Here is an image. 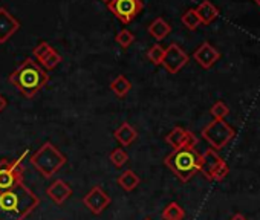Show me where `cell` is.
Returning a JSON list of instances; mask_svg holds the SVG:
<instances>
[{"label": "cell", "mask_w": 260, "mask_h": 220, "mask_svg": "<svg viewBox=\"0 0 260 220\" xmlns=\"http://www.w3.org/2000/svg\"><path fill=\"white\" fill-rule=\"evenodd\" d=\"M40 205V197L22 180L10 190H0V220H26Z\"/></svg>", "instance_id": "6da1fadb"}, {"label": "cell", "mask_w": 260, "mask_h": 220, "mask_svg": "<svg viewBox=\"0 0 260 220\" xmlns=\"http://www.w3.org/2000/svg\"><path fill=\"white\" fill-rule=\"evenodd\" d=\"M8 81L26 98H34L49 81L48 72L32 58H26L8 77Z\"/></svg>", "instance_id": "7a4b0ae2"}, {"label": "cell", "mask_w": 260, "mask_h": 220, "mask_svg": "<svg viewBox=\"0 0 260 220\" xmlns=\"http://www.w3.org/2000/svg\"><path fill=\"white\" fill-rule=\"evenodd\" d=\"M164 164L170 168V171L182 182H188L196 173L201 171L202 155L191 147H181L173 150L166 156Z\"/></svg>", "instance_id": "3957f363"}, {"label": "cell", "mask_w": 260, "mask_h": 220, "mask_svg": "<svg viewBox=\"0 0 260 220\" xmlns=\"http://www.w3.org/2000/svg\"><path fill=\"white\" fill-rule=\"evenodd\" d=\"M68 158L51 142H45L31 158V165L46 179H51L64 164Z\"/></svg>", "instance_id": "277c9868"}, {"label": "cell", "mask_w": 260, "mask_h": 220, "mask_svg": "<svg viewBox=\"0 0 260 220\" xmlns=\"http://www.w3.org/2000/svg\"><path fill=\"white\" fill-rule=\"evenodd\" d=\"M234 129L225 123V120H214L202 129V138L211 145L213 150H222L234 138Z\"/></svg>", "instance_id": "5b68a950"}, {"label": "cell", "mask_w": 260, "mask_h": 220, "mask_svg": "<svg viewBox=\"0 0 260 220\" xmlns=\"http://www.w3.org/2000/svg\"><path fill=\"white\" fill-rule=\"evenodd\" d=\"M106 5L107 10L124 25H128L144 10L143 0H110Z\"/></svg>", "instance_id": "8992f818"}, {"label": "cell", "mask_w": 260, "mask_h": 220, "mask_svg": "<svg viewBox=\"0 0 260 220\" xmlns=\"http://www.w3.org/2000/svg\"><path fill=\"white\" fill-rule=\"evenodd\" d=\"M23 156L16 159V161H2L0 162V190H10L23 180V171H25L22 167Z\"/></svg>", "instance_id": "52a82bcc"}, {"label": "cell", "mask_w": 260, "mask_h": 220, "mask_svg": "<svg viewBox=\"0 0 260 220\" xmlns=\"http://www.w3.org/2000/svg\"><path fill=\"white\" fill-rule=\"evenodd\" d=\"M187 63H188V55L178 43H172L166 49L162 66L166 67L169 74H178Z\"/></svg>", "instance_id": "ba28073f"}, {"label": "cell", "mask_w": 260, "mask_h": 220, "mask_svg": "<svg viewBox=\"0 0 260 220\" xmlns=\"http://www.w3.org/2000/svg\"><path fill=\"white\" fill-rule=\"evenodd\" d=\"M83 203L92 214L100 215L110 205V196L101 187L96 185L83 197Z\"/></svg>", "instance_id": "9c48e42d"}, {"label": "cell", "mask_w": 260, "mask_h": 220, "mask_svg": "<svg viewBox=\"0 0 260 220\" xmlns=\"http://www.w3.org/2000/svg\"><path fill=\"white\" fill-rule=\"evenodd\" d=\"M166 142L173 149H181V147H191V149H196L198 145V136L190 132V130H185L182 127H175L167 136H166Z\"/></svg>", "instance_id": "30bf717a"}, {"label": "cell", "mask_w": 260, "mask_h": 220, "mask_svg": "<svg viewBox=\"0 0 260 220\" xmlns=\"http://www.w3.org/2000/svg\"><path fill=\"white\" fill-rule=\"evenodd\" d=\"M20 29V22L5 8H0V43H7Z\"/></svg>", "instance_id": "8fae6325"}, {"label": "cell", "mask_w": 260, "mask_h": 220, "mask_svg": "<svg viewBox=\"0 0 260 220\" xmlns=\"http://www.w3.org/2000/svg\"><path fill=\"white\" fill-rule=\"evenodd\" d=\"M193 58L198 61V64H199L201 67L210 69V67H213V66L219 61L220 52H219L213 45H210L208 42H204V43L194 51Z\"/></svg>", "instance_id": "7c38bea8"}, {"label": "cell", "mask_w": 260, "mask_h": 220, "mask_svg": "<svg viewBox=\"0 0 260 220\" xmlns=\"http://www.w3.org/2000/svg\"><path fill=\"white\" fill-rule=\"evenodd\" d=\"M46 194L49 196V199L57 203V205H63L72 194V188L68 182H64L63 179H55L48 188H46Z\"/></svg>", "instance_id": "4fadbf2b"}, {"label": "cell", "mask_w": 260, "mask_h": 220, "mask_svg": "<svg viewBox=\"0 0 260 220\" xmlns=\"http://www.w3.org/2000/svg\"><path fill=\"white\" fill-rule=\"evenodd\" d=\"M222 161H223V159L217 155L216 150L208 149V150L202 155L201 173H202L208 180H213V174H214V171L217 170V167L222 164Z\"/></svg>", "instance_id": "5bb4252c"}, {"label": "cell", "mask_w": 260, "mask_h": 220, "mask_svg": "<svg viewBox=\"0 0 260 220\" xmlns=\"http://www.w3.org/2000/svg\"><path fill=\"white\" fill-rule=\"evenodd\" d=\"M113 138H115L122 147H128L134 141H137L138 132H137V129H134L128 123H122V124L113 132Z\"/></svg>", "instance_id": "9a60e30c"}, {"label": "cell", "mask_w": 260, "mask_h": 220, "mask_svg": "<svg viewBox=\"0 0 260 220\" xmlns=\"http://www.w3.org/2000/svg\"><path fill=\"white\" fill-rule=\"evenodd\" d=\"M194 11L201 20V25H210L219 16V10L211 2H208V0H204L202 4H199Z\"/></svg>", "instance_id": "2e32d148"}, {"label": "cell", "mask_w": 260, "mask_h": 220, "mask_svg": "<svg viewBox=\"0 0 260 220\" xmlns=\"http://www.w3.org/2000/svg\"><path fill=\"white\" fill-rule=\"evenodd\" d=\"M147 31H149V34H150L155 40L161 42V40H164V39L172 32V26H170V23L166 22L162 17H156V19L149 25Z\"/></svg>", "instance_id": "e0dca14e"}, {"label": "cell", "mask_w": 260, "mask_h": 220, "mask_svg": "<svg viewBox=\"0 0 260 220\" xmlns=\"http://www.w3.org/2000/svg\"><path fill=\"white\" fill-rule=\"evenodd\" d=\"M116 184L127 193L134 191L140 184H141V179L140 176L134 171V170H125L124 173H121L116 179Z\"/></svg>", "instance_id": "ac0fdd59"}, {"label": "cell", "mask_w": 260, "mask_h": 220, "mask_svg": "<svg viewBox=\"0 0 260 220\" xmlns=\"http://www.w3.org/2000/svg\"><path fill=\"white\" fill-rule=\"evenodd\" d=\"M110 90H112L118 98H124L130 90H132V83H130L124 75H118L115 80H112V83H110Z\"/></svg>", "instance_id": "d6986e66"}, {"label": "cell", "mask_w": 260, "mask_h": 220, "mask_svg": "<svg viewBox=\"0 0 260 220\" xmlns=\"http://www.w3.org/2000/svg\"><path fill=\"white\" fill-rule=\"evenodd\" d=\"M184 217H185V211L178 202H170L162 211L164 220H184Z\"/></svg>", "instance_id": "ffe728a7"}, {"label": "cell", "mask_w": 260, "mask_h": 220, "mask_svg": "<svg viewBox=\"0 0 260 220\" xmlns=\"http://www.w3.org/2000/svg\"><path fill=\"white\" fill-rule=\"evenodd\" d=\"M181 22H182V25H184L187 29H190V31H194V29H198V28L201 26V20H199V17H198V14H196L194 10H187V11L182 14Z\"/></svg>", "instance_id": "44dd1931"}, {"label": "cell", "mask_w": 260, "mask_h": 220, "mask_svg": "<svg viewBox=\"0 0 260 220\" xmlns=\"http://www.w3.org/2000/svg\"><path fill=\"white\" fill-rule=\"evenodd\" d=\"M164 52H166V49H164L161 45L155 43V45H152L150 49L147 51V58H149L155 66H161V64H162V58H164Z\"/></svg>", "instance_id": "7402d4cb"}, {"label": "cell", "mask_w": 260, "mask_h": 220, "mask_svg": "<svg viewBox=\"0 0 260 220\" xmlns=\"http://www.w3.org/2000/svg\"><path fill=\"white\" fill-rule=\"evenodd\" d=\"M109 159H110V162H112L116 168H121L124 164L128 162V155H127V152H125L124 149L118 147V149L112 150V153L109 155Z\"/></svg>", "instance_id": "603a6c76"}, {"label": "cell", "mask_w": 260, "mask_h": 220, "mask_svg": "<svg viewBox=\"0 0 260 220\" xmlns=\"http://www.w3.org/2000/svg\"><path fill=\"white\" fill-rule=\"evenodd\" d=\"M115 40H116V43H118L122 49H127L130 45H132V43L135 42V35H134L132 31H128V29H121V31L116 34Z\"/></svg>", "instance_id": "cb8c5ba5"}, {"label": "cell", "mask_w": 260, "mask_h": 220, "mask_svg": "<svg viewBox=\"0 0 260 220\" xmlns=\"http://www.w3.org/2000/svg\"><path fill=\"white\" fill-rule=\"evenodd\" d=\"M210 114L213 115L214 120H225V118L228 117V114H230V108H228V105H226L225 102L217 101V102H214V104L211 105Z\"/></svg>", "instance_id": "d4e9b609"}, {"label": "cell", "mask_w": 260, "mask_h": 220, "mask_svg": "<svg viewBox=\"0 0 260 220\" xmlns=\"http://www.w3.org/2000/svg\"><path fill=\"white\" fill-rule=\"evenodd\" d=\"M52 51H55L49 43H46V42H42V43H39L34 49H32V55L39 60V61H42L45 57H48Z\"/></svg>", "instance_id": "484cf974"}, {"label": "cell", "mask_w": 260, "mask_h": 220, "mask_svg": "<svg viewBox=\"0 0 260 220\" xmlns=\"http://www.w3.org/2000/svg\"><path fill=\"white\" fill-rule=\"evenodd\" d=\"M40 63L43 64V67H45V69L52 70V69H55V67L61 63V55H60L57 51H52V52H51L48 57H45Z\"/></svg>", "instance_id": "4316f807"}, {"label": "cell", "mask_w": 260, "mask_h": 220, "mask_svg": "<svg viewBox=\"0 0 260 220\" xmlns=\"http://www.w3.org/2000/svg\"><path fill=\"white\" fill-rule=\"evenodd\" d=\"M228 173H230V167H228V164H226L225 161H222V164L217 167V170H216L214 174H213V180L220 182V180H223V179L228 176Z\"/></svg>", "instance_id": "83f0119b"}, {"label": "cell", "mask_w": 260, "mask_h": 220, "mask_svg": "<svg viewBox=\"0 0 260 220\" xmlns=\"http://www.w3.org/2000/svg\"><path fill=\"white\" fill-rule=\"evenodd\" d=\"M7 105H8V101H7V98H5L2 93H0V114H2L4 110L7 108Z\"/></svg>", "instance_id": "f1b7e54d"}, {"label": "cell", "mask_w": 260, "mask_h": 220, "mask_svg": "<svg viewBox=\"0 0 260 220\" xmlns=\"http://www.w3.org/2000/svg\"><path fill=\"white\" fill-rule=\"evenodd\" d=\"M230 220H248L245 215H242V214H234Z\"/></svg>", "instance_id": "f546056e"}, {"label": "cell", "mask_w": 260, "mask_h": 220, "mask_svg": "<svg viewBox=\"0 0 260 220\" xmlns=\"http://www.w3.org/2000/svg\"><path fill=\"white\" fill-rule=\"evenodd\" d=\"M254 2H255L257 5H260V0H254Z\"/></svg>", "instance_id": "4dcf8cb0"}, {"label": "cell", "mask_w": 260, "mask_h": 220, "mask_svg": "<svg viewBox=\"0 0 260 220\" xmlns=\"http://www.w3.org/2000/svg\"><path fill=\"white\" fill-rule=\"evenodd\" d=\"M103 2H104V4H109V2H110V0H103Z\"/></svg>", "instance_id": "1f68e13d"}, {"label": "cell", "mask_w": 260, "mask_h": 220, "mask_svg": "<svg viewBox=\"0 0 260 220\" xmlns=\"http://www.w3.org/2000/svg\"><path fill=\"white\" fill-rule=\"evenodd\" d=\"M144 220H152V218H149V217H147V218H144Z\"/></svg>", "instance_id": "d6a6232c"}]
</instances>
